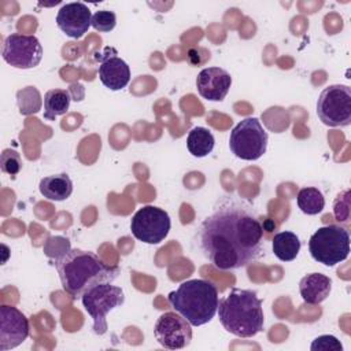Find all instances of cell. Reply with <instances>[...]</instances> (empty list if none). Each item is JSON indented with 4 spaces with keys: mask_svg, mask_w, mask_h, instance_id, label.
<instances>
[{
    "mask_svg": "<svg viewBox=\"0 0 351 351\" xmlns=\"http://www.w3.org/2000/svg\"><path fill=\"white\" fill-rule=\"evenodd\" d=\"M267 138V132L261 121L255 117H248L232 129L229 148L239 159L256 160L266 152Z\"/></svg>",
    "mask_w": 351,
    "mask_h": 351,
    "instance_id": "6",
    "label": "cell"
},
{
    "mask_svg": "<svg viewBox=\"0 0 351 351\" xmlns=\"http://www.w3.org/2000/svg\"><path fill=\"white\" fill-rule=\"evenodd\" d=\"M332 291V280L322 273H310L299 282V292L304 303L319 304Z\"/></svg>",
    "mask_w": 351,
    "mask_h": 351,
    "instance_id": "16",
    "label": "cell"
},
{
    "mask_svg": "<svg viewBox=\"0 0 351 351\" xmlns=\"http://www.w3.org/2000/svg\"><path fill=\"white\" fill-rule=\"evenodd\" d=\"M154 335L158 343L167 350H180L192 340L191 324L173 311L163 313L155 322Z\"/></svg>",
    "mask_w": 351,
    "mask_h": 351,
    "instance_id": "11",
    "label": "cell"
},
{
    "mask_svg": "<svg viewBox=\"0 0 351 351\" xmlns=\"http://www.w3.org/2000/svg\"><path fill=\"white\" fill-rule=\"evenodd\" d=\"M311 351H341V343L332 335H322L313 340L310 346Z\"/></svg>",
    "mask_w": 351,
    "mask_h": 351,
    "instance_id": "25",
    "label": "cell"
},
{
    "mask_svg": "<svg viewBox=\"0 0 351 351\" xmlns=\"http://www.w3.org/2000/svg\"><path fill=\"white\" fill-rule=\"evenodd\" d=\"M115 25H117V15L112 11L100 10L92 15V27L95 30L107 33V32H111L115 27Z\"/></svg>",
    "mask_w": 351,
    "mask_h": 351,
    "instance_id": "24",
    "label": "cell"
},
{
    "mask_svg": "<svg viewBox=\"0 0 351 351\" xmlns=\"http://www.w3.org/2000/svg\"><path fill=\"white\" fill-rule=\"evenodd\" d=\"M58 27L71 38H81L92 26V12L84 3H67L56 15Z\"/></svg>",
    "mask_w": 351,
    "mask_h": 351,
    "instance_id": "13",
    "label": "cell"
},
{
    "mask_svg": "<svg viewBox=\"0 0 351 351\" xmlns=\"http://www.w3.org/2000/svg\"><path fill=\"white\" fill-rule=\"evenodd\" d=\"M99 78L106 88L121 90L130 81V69L123 59L108 56L99 66Z\"/></svg>",
    "mask_w": 351,
    "mask_h": 351,
    "instance_id": "15",
    "label": "cell"
},
{
    "mask_svg": "<svg viewBox=\"0 0 351 351\" xmlns=\"http://www.w3.org/2000/svg\"><path fill=\"white\" fill-rule=\"evenodd\" d=\"M196 244L217 269H241L261 255L263 225L251 206L230 199L203 219Z\"/></svg>",
    "mask_w": 351,
    "mask_h": 351,
    "instance_id": "1",
    "label": "cell"
},
{
    "mask_svg": "<svg viewBox=\"0 0 351 351\" xmlns=\"http://www.w3.org/2000/svg\"><path fill=\"white\" fill-rule=\"evenodd\" d=\"M171 307L181 314L192 326L210 322L218 310V289L203 278H193L180 284L167 296Z\"/></svg>",
    "mask_w": 351,
    "mask_h": 351,
    "instance_id": "4",
    "label": "cell"
},
{
    "mask_svg": "<svg viewBox=\"0 0 351 351\" xmlns=\"http://www.w3.org/2000/svg\"><path fill=\"white\" fill-rule=\"evenodd\" d=\"M273 254L282 262L293 261L300 251L299 237L289 230L278 232L274 234L271 241Z\"/></svg>",
    "mask_w": 351,
    "mask_h": 351,
    "instance_id": "18",
    "label": "cell"
},
{
    "mask_svg": "<svg viewBox=\"0 0 351 351\" xmlns=\"http://www.w3.org/2000/svg\"><path fill=\"white\" fill-rule=\"evenodd\" d=\"M317 115L329 128H346L351 123V89L335 84L326 86L317 101Z\"/></svg>",
    "mask_w": 351,
    "mask_h": 351,
    "instance_id": "8",
    "label": "cell"
},
{
    "mask_svg": "<svg viewBox=\"0 0 351 351\" xmlns=\"http://www.w3.org/2000/svg\"><path fill=\"white\" fill-rule=\"evenodd\" d=\"M71 101L70 92L66 89H51L44 96V118L55 121L56 117L69 111Z\"/></svg>",
    "mask_w": 351,
    "mask_h": 351,
    "instance_id": "19",
    "label": "cell"
},
{
    "mask_svg": "<svg viewBox=\"0 0 351 351\" xmlns=\"http://www.w3.org/2000/svg\"><path fill=\"white\" fill-rule=\"evenodd\" d=\"M298 207L307 215H315L325 207V197L318 188L306 186L298 192L296 196Z\"/></svg>",
    "mask_w": 351,
    "mask_h": 351,
    "instance_id": "21",
    "label": "cell"
},
{
    "mask_svg": "<svg viewBox=\"0 0 351 351\" xmlns=\"http://www.w3.org/2000/svg\"><path fill=\"white\" fill-rule=\"evenodd\" d=\"M1 56L15 69H33L43 59V45L36 36L12 33L3 41Z\"/></svg>",
    "mask_w": 351,
    "mask_h": 351,
    "instance_id": "10",
    "label": "cell"
},
{
    "mask_svg": "<svg viewBox=\"0 0 351 351\" xmlns=\"http://www.w3.org/2000/svg\"><path fill=\"white\" fill-rule=\"evenodd\" d=\"M169 214L155 206L140 207L130 221V230L133 236L145 244H159L170 232Z\"/></svg>",
    "mask_w": 351,
    "mask_h": 351,
    "instance_id": "9",
    "label": "cell"
},
{
    "mask_svg": "<svg viewBox=\"0 0 351 351\" xmlns=\"http://www.w3.org/2000/svg\"><path fill=\"white\" fill-rule=\"evenodd\" d=\"M232 85L230 74L221 67H206L196 77L199 95L210 101H221Z\"/></svg>",
    "mask_w": 351,
    "mask_h": 351,
    "instance_id": "14",
    "label": "cell"
},
{
    "mask_svg": "<svg viewBox=\"0 0 351 351\" xmlns=\"http://www.w3.org/2000/svg\"><path fill=\"white\" fill-rule=\"evenodd\" d=\"M63 289L74 299L81 296L92 287L103 282H112L119 269L104 263L99 255L92 251L71 248L55 259Z\"/></svg>",
    "mask_w": 351,
    "mask_h": 351,
    "instance_id": "2",
    "label": "cell"
},
{
    "mask_svg": "<svg viewBox=\"0 0 351 351\" xmlns=\"http://www.w3.org/2000/svg\"><path fill=\"white\" fill-rule=\"evenodd\" d=\"M214 144H215V140L213 133L203 126L193 128L186 137L188 151L196 158L207 156L213 151Z\"/></svg>",
    "mask_w": 351,
    "mask_h": 351,
    "instance_id": "20",
    "label": "cell"
},
{
    "mask_svg": "<svg viewBox=\"0 0 351 351\" xmlns=\"http://www.w3.org/2000/svg\"><path fill=\"white\" fill-rule=\"evenodd\" d=\"M29 319L12 306L0 307V350L7 351L22 344L29 336Z\"/></svg>",
    "mask_w": 351,
    "mask_h": 351,
    "instance_id": "12",
    "label": "cell"
},
{
    "mask_svg": "<svg viewBox=\"0 0 351 351\" xmlns=\"http://www.w3.org/2000/svg\"><path fill=\"white\" fill-rule=\"evenodd\" d=\"M40 193L53 202H62L73 193V181L66 173L44 177L38 185Z\"/></svg>",
    "mask_w": 351,
    "mask_h": 351,
    "instance_id": "17",
    "label": "cell"
},
{
    "mask_svg": "<svg viewBox=\"0 0 351 351\" xmlns=\"http://www.w3.org/2000/svg\"><path fill=\"white\" fill-rule=\"evenodd\" d=\"M0 169L3 173L11 176V177L19 174V171L22 170L21 155L12 148L3 149V152L0 155Z\"/></svg>",
    "mask_w": 351,
    "mask_h": 351,
    "instance_id": "23",
    "label": "cell"
},
{
    "mask_svg": "<svg viewBox=\"0 0 351 351\" xmlns=\"http://www.w3.org/2000/svg\"><path fill=\"white\" fill-rule=\"evenodd\" d=\"M222 326L239 337H252L263 330L265 317L262 300L255 291L233 288L218 303Z\"/></svg>",
    "mask_w": 351,
    "mask_h": 351,
    "instance_id": "3",
    "label": "cell"
},
{
    "mask_svg": "<svg viewBox=\"0 0 351 351\" xmlns=\"http://www.w3.org/2000/svg\"><path fill=\"white\" fill-rule=\"evenodd\" d=\"M16 103L22 115H30L40 111L43 101L37 88L26 86L16 92Z\"/></svg>",
    "mask_w": 351,
    "mask_h": 351,
    "instance_id": "22",
    "label": "cell"
},
{
    "mask_svg": "<svg viewBox=\"0 0 351 351\" xmlns=\"http://www.w3.org/2000/svg\"><path fill=\"white\" fill-rule=\"evenodd\" d=\"M308 251L315 262L329 267L346 261L350 254L348 230L333 223L318 228L308 240Z\"/></svg>",
    "mask_w": 351,
    "mask_h": 351,
    "instance_id": "5",
    "label": "cell"
},
{
    "mask_svg": "<svg viewBox=\"0 0 351 351\" xmlns=\"http://www.w3.org/2000/svg\"><path fill=\"white\" fill-rule=\"evenodd\" d=\"M85 311L93 319V330L96 335L107 332V314L125 302L123 291L111 282H103L92 287L81 296Z\"/></svg>",
    "mask_w": 351,
    "mask_h": 351,
    "instance_id": "7",
    "label": "cell"
}]
</instances>
